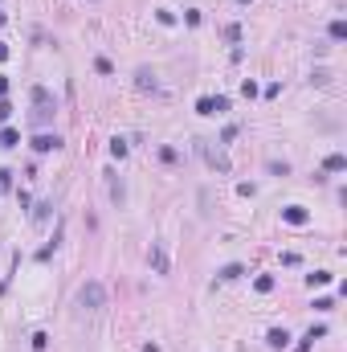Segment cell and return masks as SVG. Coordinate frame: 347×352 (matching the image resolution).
<instances>
[{
  "instance_id": "6da1fadb",
  "label": "cell",
  "mask_w": 347,
  "mask_h": 352,
  "mask_svg": "<svg viewBox=\"0 0 347 352\" xmlns=\"http://www.w3.org/2000/svg\"><path fill=\"white\" fill-rule=\"evenodd\" d=\"M57 147H62V140H57V135H37V140H33V152H57Z\"/></svg>"
},
{
  "instance_id": "7a4b0ae2",
  "label": "cell",
  "mask_w": 347,
  "mask_h": 352,
  "mask_svg": "<svg viewBox=\"0 0 347 352\" xmlns=\"http://www.w3.org/2000/svg\"><path fill=\"white\" fill-rule=\"evenodd\" d=\"M82 303H86V307H102V287H98V282L82 287Z\"/></svg>"
},
{
  "instance_id": "3957f363",
  "label": "cell",
  "mask_w": 347,
  "mask_h": 352,
  "mask_svg": "<svg viewBox=\"0 0 347 352\" xmlns=\"http://www.w3.org/2000/svg\"><path fill=\"white\" fill-rule=\"evenodd\" d=\"M265 340H270V348H286V344H290V332H286V328H270Z\"/></svg>"
},
{
  "instance_id": "277c9868",
  "label": "cell",
  "mask_w": 347,
  "mask_h": 352,
  "mask_svg": "<svg viewBox=\"0 0 347 352\" xmlns=\"http://www.w3.org/2000/svg\"><path fill=\"white\" fill-rule=\"evenodd\" d=\"M282 217L290 221V225H306V209H298V205H290V209H282Z\"/></svg>"
},
{
  "instance_id": "5b68a950",
  "label": "cell",
  "mask_w": 347,
  "mask_h": 352,
  "mask_svg": "<svg viewBox=\"0 0 347 352\" xmlns=\"http://www.w3.org/2000/svg\"><path fill=\"white\" fill-rule=\"evenodd\" d=\"M343 168H347V160H343L339 152H335V156H327V172H343Z\"/></svg>"
},
{
  "instance_id": "8992f818",
  "label": "cell",
  "mask_w": 347,
  "mask_h": 352,
  "mask_svg": "<svg viewBox=\"0 0 347 352\" xmlns=\"http://www.w3.org/2000/svg\"><path fill=\"white\" fill-rule=\"evenodd\" d=\"M17 140H21V135H17L13 127H4V131H0V147H13Z\"/></svg>"
},
{
  "instance_id": "52a82bcc",
  "label": "cell",
  "mask_w": 347,
  "mask_h": 352,
  "mask_svg": "<svg viewBox=\"0 0 347 352\" xmlns=\"http://www.w3.org/2000/svg\"><path fill=\"white\" fill-rule=\"evenodd\" d=\"M347 37V25L343 21H331V41H343Z\"/></svg>"
},
{
  "instance_id": "ba28073f",
  "label": "cell",
  "mask_w": 347,
  "mask_h": 352,
  "mask_svg": "<svg viewBox=\"0 0 347 352\" xmlns=\"http://www.w3.org/2000/svg\"><path fill=\"white\" fill-rule=\"evenodd\" d=\"M110 156H114V160H123V156H127V140H110Z\"/></svg>"
},
{
  "instance_id": "9c48e42d",
  "label": "cell",
  "mask_w": 347,
  "mask_h": 352,
  "mask_svg": "<svg viewBox=\"0 0 347 352\" xmlns=\"http://www.w3.org/2000/svg\"><path fill=\"white\" fill-rule=\"evenodd\" d=\"M331 275H327V270H315V275H306V282H310V287H323V282H327Z\"/></svg>"
},
{
  "instance_id": "30bf717a",
  "label": "cell",
  "mask_w": 347,
  "mask_h": 352,
  "mask_svg": "<svg viewBox=\"0 0 347 352\" xmlns=\"http://www.w3.org/2000/svg\"><path fill=\"white\" fill-rule=\"evenodd\" d=\"M196 115H213V98H208V94L200 98V103H196Z\"/></svg>"
},
{
  "instance_id": "8fae6325",
  "label": "cell",
  "mask_w": 347,
  "mask_h": 352,
  "mask_svg": "<svg viewBox=\"0 0 347 352\" xmlns=\"http://www.w3.org/2000/svg\"><path fill=\"white\" fill-rule=\"evenodd\" d=\"M152 262H155V270H159V275L168 270V258H164V250H155V254H152Z\"/></svg>"
},
{
  "instance_id": "7c38bea8",
  "label": "cell",
  "mask_w": 347,
  "mask_h": 352,
  "mask_svg": "<svg viewBox=\"0 0 347 352\" xmlns=\"http://www.w3.org/2000/svg\"><path fill=\"white\" fill-rule=\"evenodd\" d=\"M241 275H245V270H241L237 262H233V266H225V270H221V279H241Z\"/></svg>"
},
{
  "instance_id": "4fadbf2b",
  "label": "cell",
  "mask_w": 347,
  "mask_h": 352,
  "mask_svg": "<svg viewBox=\"0 0 347 352\" xmlns=\"http://www.w3.org/2000/svg\"><path fill=\"white\" fill-rule=\"evenodd\" d=\"M241 94L253 98V94H258V82H249V78H245V82H241Z\"/></svg>"
},
{
  "instance_id": "5bb4252c",
  "label": "cell",
  "mask_w": 347,
  "mask_h": 352,
  "mask_svg": "<svg viewBox=\"0 0 347 352\" xmlns=\"http://www.w3.org/2000/svg\"><path fill=\"white\" fill-rule=\"evenodd\" d=\"M258 291H261V295H265V291H274V279H270V275H261V279H258Z\"/></svg>"
},
{
  "instance_id": "9a60e30c",
  "label": "cell",
  "mask_w": 347,
  "mask_h": 352,
  "mask_svg": "<svg viewBox=\"0 0 347 352\" xmlns=\"http://www.w3.org/2000/svg\"><path fill=\"white\" fill-rule=\"evenodd\" d=\"M4 90H8V78H4V74H0V94H4Z\"/></svg>"
},
{
  "instance_id": "2e32d148",
  "label": "cell",
  "mask_w": 347,
  "mask_h": 352,
  "mask_svg": "<svg viewBox=\"0 0 347 352\" xmlns=\"http://www.w3.org/2000/svg\"><path fill=\"white\" fill-rule=\"evenodd\" d=\"M241 4H249V0H241Z\"/></svg>"
}]
</instances>
